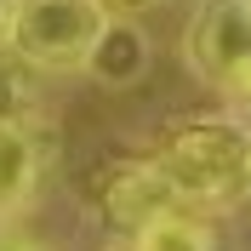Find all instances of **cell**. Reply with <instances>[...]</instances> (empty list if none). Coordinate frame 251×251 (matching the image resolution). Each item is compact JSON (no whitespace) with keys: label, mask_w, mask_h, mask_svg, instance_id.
I'll list each match as a JSON object with an SVG mask.
<instances>
[{"label":"cell","mask_w":251,"mask_h":251,"mask_svg":"<svg viewBox=\"0 0 251 251\" xmlns=\"http://www.w3.org/2000/svg\"><path fill=\"white\" fill-rule=\"evenodd\" d=\"M0 251H40V240L23 228H0Z\"/></svg>","instance_id":"cell-9"},{"label":"cell","mask_w":251,"mask_h":251,"mask_svg":"<svg viewBox=\"0 0 251 251\" xmlns=\"http://www.w3.org/2000/svg\"><path fill=\"white\" fill-rule=\"evenodd\" d=\"M109 6L97 0H17L6 46L40 75H86L97 34H103Z\"/></svg>","instance_id":"cell-2"},{"label":"cell","mask_w":251,"mask_h":251,"mask_svg":"<svg viewBox=\"0 0 251 251\" xmlns=\"http://www.w3.org/2000/svg\"><path fill=\"white\" fill-rule=\"evenodd\" d=\"M12 12H17V0H0V46H6V29H12Z\"/></svg>","instance_id":"cell-10"},{"label":"cell","mask_w":251,"mask_h":251,"mask_svg":"<svg viewBox=\"0 0 251 251\" xmlns=\"http://www.w3.org/2000/svg\"><path fill=\"white\" fill-rule=\"evenodd\" d=\"M46 177V143L34 126H0V217H12L34 200Z\"/></svg>","instance_id":"cell-6"},{"label":"cell","mask_w":251,"mask_h":251,"mask_svg":"<svg viewBox=\"0 0 251 251\" xmlns=\"http://www.w3.org/2000/svg\"><path fill=\"white\" fill-rule=\"evenodd\" d=\"M86 205L109 223L114 234H131L143 223L177 211L154 154H103V160H92V172H86Z\"/></svg>","instance_id":"cell-4"},{"label":"cell","mask_w":251,"mask_h":251,"mask_svg":"<svg viewBox=\"0 0 251 251\" xmlns=\"http://www.w3.org/2000/svg\"><path fill=\"white\" fill-rule=\"evenodd\" d=\"M183 63L194 80L234 103L251 86V0H205L183 29Z\"/></svg>","instance_id":"cell-3"},{"label":"cell","mask_w":251,"mask_h":251,"mask_svg":"<svg viewBox=\"0 0 251 251\" xmlns=\"http://www.w3.org/2000/svg\"><path fill=\"white\" fill-rule=\"evenodd\" d=\"M97 6H149V0H97Z\"/></svg>","instance_id":"cell-11"},{"label":"cell","mask_w":251,"mask_h":251,"mask_svg":"<svg viewBox=\"0 0 251 251\" xmlns=\"http://www.w3.org/2000/svg\"><path fill=\"white\" fill-rule=\"evenodd\" d=\"M149 63H154V40H149V29L143 23H131V17H103V34H97L92 57H86V75L103 80V86H114V92H126V86H137L143 75H149Z\"/></svg>","instance_id":"cell-5"},{"label":"cell","mask_w":251,"mask_h":251,"mask_svg":"<svg viewBox=\"0 0 251 251\" xmlns=\"http://www.w3.org/2000/svg\"><path fill=\"white\" fill-rule=\"evenodd\" d=\"M154 166L177 211H194V217L240 211L251 200V126H240L234 114L183 120L154 149Z\"/></svg>","instance_id":"cell-1"},{"label":"cell","mask_w":251,"mask_h":251,"mask_svg":"<svg viewBox=\"0 0 251 251\" xmlns=\"http://www.w3.org/2000/svg\"><path fill=\"white\" fill-rule=\"evenodd\" d=\"M40 86H46V75L34 63H23L12 46H0V126H34Z\"/></svg>","instance_id":"cell-8"},{"label":"cell","mask_w":251,"mask_h":251,"mask_svg":"<svg viewBox=\"0 0 251 251\" xmlns=\"http://www.w3.org/2000/svg\"><path fill=\"white\" fill-rule=\"evenodd\" d=\"M114 251H217V234L194 211H166L131 234H114Z\"/></svg>","instance_id":"cell-7"}]
</instances>
